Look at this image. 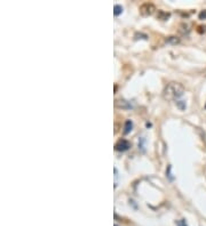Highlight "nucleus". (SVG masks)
Returning a JSON list of instances; mask_svg holds the SVG:
<instances>
[{
  "label": "nucleus",
  "mask_w": 206,
  "mask_h": 226,
  "mask_svg": "<svg viewBox=\"0 0 206 226\" xmlns=\"http://www.w3.org/2000/svg\"><path fill=\"white\" fill-rule=\"evenodd\" d=\"M184 93V87L181 83L178 82H172L170 85H167L166 88L164 89V97L166 100H173L179 98L183 95Z\"/></svg>",
  "instance_id": "f257e3e1"
},
{
  "label": "nucleus",
  "mask_w": 206,
  "mask_h": 226,
  "mask_svg": "<svg viewBox=\"0 0 206 226\" xmlns=\"http://www.w3.org/2000/svg\"><path fill=\"white\" fill-rule=\"evenodd\" d=\"M114 148H116L117 151L124 152V151H127L128 148H131V144H129V142H128L127 139H120V140L117 142V144H116Z\"/></svg>",
  "instance_id": "f03ea898"
},
{
  "label": "nucleus",
  "mask_w": 206,
  "mask_h": 226,
  "mask_svg": "<svg viewBox=\"0 0 206 226\" xmlns=\"http://www.w3.org/2000/svg\"><path fill=\"white\" fill-rule=\"evenodd\" d=\"M132 128H133V122L131 120H127L125 123V127H124V134H128L132 130Z\"/></svg>",
  "instance_id": "7ed1b4c3"
},
{
  "label": "nucleus",
  "mask_w": 206,
  "mask_h": 226,
  "mask_svg": "<svg viewBox=\"0 0 206 226\" xmlns=\"http://www.w3.org/2000/svg\"><path fill=\"white\" fill-rule=\"evenodd\" d=\"M114 9V14L116 15V16H118L119 14H120L122 12H123V7H122V6H119V5H116Z\"/></svg>",
  "instance_id": "20e7f679"
},
{
  "label": "nucleus",
  "mask_w": 206,
  "mask_h": 226,
  "mask_svg": "<svg viewBox=\"0 0 206 226\" xmlns=\"http://www.w3.org/2000/svg\"><path fill=\"white\" fill-rule=\"evenodd\" d=\"M176 225H178V226H188L184 219H180V221H178V222H176Z\"/></svg>",
  "instance_id": "39448f33"
},
{
  "label": "nucleus",
  "mask_w": 206,
  "mask_h": 226,
  "mask_svg": "<svg viewBox=\"0 0 206 226\" xmlns=\"http://www.w3.org/2000/svg\"><path fill=\"white\" fill-rule=\"evenodd\" d=\"M114 226H118V225H114Z\"/></svg>",
  "instance_id": "423d86ee"
}]
</instances>
